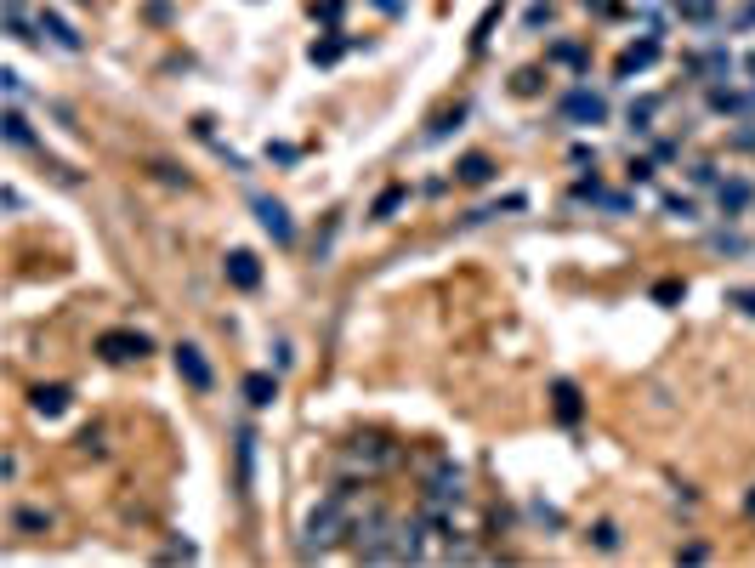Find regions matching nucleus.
Instances as JSON below:
<instances>
[{
    "mask_svg": "<svg viewBox=\"0 0 755 568\" xmlns=\"http://www.w3.org/2000/svg\"><path fill=\"white\" fill-rule=\"evenodd\" d=\"M398 205H404V188H387V194L375 199V222H387V216L398 211Z\"/></svg>",
    "mask_w": 755,
    "mask_h": 568,
    "instance_id": "5701e85b",
    "label": "nucleus"
},
{
    "mask_svg": "<svg viewBox=\"0 0 755 568\" xmlns=\"http://www.w3.org/2000/svg\"><path fill=\"white\" fill-rule=\"evenodd\" d=\"M250 489H256V432H239V495L250 500Z\"/></svg>",
    "mask_w": 755,
    "mask_h": 568,
    "instance_id": "9b49d317",
    "label": "nucleus"
},
{
    "mask_svg": "<svg viewBox=\"0 0 755 568\" xmlns=\"http://www.w3.org/2000/svg\"><path fill=\"white\" fill-rule=\"evenodd\" d=\"M665 211H670V216H682V222H687V216H693V199H682V194H670V199H665Z\"/></svg>",
    "mask_w": 755,
    "mask_h": 568,
    "instance_id": "c756f323",
    "label": "nucleus"
},
{
    "mask_svg": "<svg viewBox=\"0 0 755 568\" xmlns=\"http://www.w3.org/2000/svg\"><path fill=\"white\" fill-rule=\"evenodd\" d=\"M551 398H557V421H580V387H574V381H557V387H551Z\"/></svg>",
    "mask_w": 755,
    "mask_h": 568,
    "instance_id": "f3484780",
    "label": "nucleus"
},
{
    "mask_svg": "<svg viewBox=\"0 0 755 568\" xmlns=\"http://www.w3.org/2000/svg\"><path fill=\"white\" fill-rule=\"evenodd\" d=\"M574 199H591V205H602V211H614V216L631 211V199H625V194H608V188H597V182H574Z\"/></svg>",
    "mask_w": 755,
    "mask_h": 568,
    "instance_id": "ddd939ff",
    "label": "nucleus"
},
{
    "mask_svg": "<svg viewBox=\"0 0 755 568\" xmlns=\"http://www.w3.org/2000/svg\"><path fill=\"white\" fill-rule=\"evenodd\" d=\"M341 52H347V40H313V46H307V57H313V63H335Z\"/></svg>",
    "mask_w": 755,
    "mask_h": 568,
    "instance_id": "aec40b11",
    "label": "nucleus"
},
{
    "mask_svg": "<svg viewBox=\"0 0 755 568\" xmlns=\"http://www.w3.org/2000/svg\"><path fill=\"white\" fill-rule=\"evenodd\" d=\"M426 500H432V517H443L449 506H460V500H466L460 466H432V472H426Z\"/></svg>",
    "mask_w": 755,
    "mask_h": 568,
    "instance_id": "7ed1b4c3",
    "label": "nucleus"
},
{
    "mask_svg": "<svg viewBox=\"0 0 755 568\" xmlns=\"http://www.w3.org/2000/svg\"><path fill=\"white\" fill-rule=\"evenodd\" d=\"M455 177L466 182V188H483V182L494 177V160H489V154H466V160L455 165Z\"/></svg>",
    "mask_w": 755,
    "mask_h": 568,
    "instance_id": "2eb2a0df",
    "label": "nucleus"
},
{
    "mask_svg": "<svg viewBox=\"0 0 755 568\" xmlns=\"http://www.w3.org/2000/svg\"><path fill=\"white\" fill-rule=\"evenodd\" d=\"M341 12H347V0H313V18L324 23H341Z\"/></svg>",
    "mask_w": 755,
    "mask_h": 568,
    "instance_id": "b1692460",
    "label": "nucleus"
},
{
    "mask_svg": "<svg viewBox=\"0 0 755 568\" xmlns=\"http://www.w3.org/2000/svg\"><path fill=\"white\" fill-rule=\"evenodd\" d=\"M653 302H682V284H676V279H665L659 290H653Z\"/></svg>",
    "mask_w": 755,
    "mask_h": 568,
    "instance_id": "c85d7f7f",
    "label": "nucleus"
},
{
    "mask_svg": "<svg viewBox=\"0 0 755 568\" xmlns=\"http://www.w3.org/2000/svg\"><path fill=\"white\" fill-rule=\"evenodd\" d=\"M347 455H352L358 466H369V472H375V466H392V461H398V449H392L387 438H352Z\"/></svg>",
    "mask_w": 755,
    "mask_h": 568,
    "instance_id": "1a4fd4ad",
    "label": "nucleus"
},
{
    "mask_svg": "<svg viewBox=\"0 0 755 568\" xmlns=\"http://www.w3.org/2000/svg\"><path fill=\"white\" fill-rule=\"evenodd\" d=\"M250 205H256V222H262V228L273 233V245H290V239H296V222H290V211H284L279 199L256 194V199H250Z\"/></svg>",
    "mask_w": 755,
    "mask_h": 568,
    "instance_id": "39448f33",
    "label": "nucleus"
},
{
    "mask_svg": "<svg viewBox=\"0 0 755 568\" xmlns=\"http://www.w3.org/2000/svg\"><path fill=\"white\" fill-rule=\"evenodd\" d=\"M0 131H6V142H12V148H35V131H29V120H23L18 108H6Z\"/></svg>",
    "mask_w": 755,
    "mask_h": 568,
    "instance_id": "a211bd4d",
    "label": "nucleus"
},
{
    "mask_svg": "<svg viewBox=\"0 0 755 568\" xmlns=\"http://www.w3.org/2000/svg\"><path fill=\"white\" fill-rule=\"evenodd\" d=\"M0 86H6V97H12V103H18V97H23V74L6 69V74H0Z\"/></svg>",
    "mask_w": 755,
    "mask_h": 568,
    "instance_id": "bb28decb",
    "label": "nucleus"
},
{
    "mask_svg": "<svg viewBox=\"0 0 755 568\" xmlns=\"http://www.w3.org/2000/svg\"><path fill=\"white\" fill-rule=\"evenodd\" d=\"M653 63H659V40H636V46H625V52H619L614 74H619V80H631V74L653 69Z\"/></svg>",
    "mask_w": 755,
    "mask_h": 568,
    "instance_id": "6e6552de",
    "label": "nucleus"
},
{
    "mask_svg": "<svg viewBox=\"0 0 755 568\" xmlns=\"http://www.w3.org/2000/svg\"><path fill=\"white\" fill-rule=\"evenodd\" d=\"M517 91H523V97H534V91H540V69H523V74H517Z\"/></svg>",
    "mask_w": 755,
    "mask_h": 568,
    "instance_id": "cd10ccee",
    "label": "nucleus"
},
{
    "mask_svg": "<svg viewBox=\"0 0 755 568\" xmlns=\"http://www.w3.org/2000/svg\"><path fill=\"white\" fill-rule=\"evenodd\" d=\"M557 114H562L568 125H602V120H608V97H602V91H591V86H574V91H562Z\"/></svg>",
    "mask_w": 755,
    "mask_h": 568,
    "instance_id": "f03ea898",
    "label": "nucleus"
},
{
    "mask_svg": "<svg viewBox=\"0 0 755 568\" xmlns=\"http://www.w3.org/2000/svg\"><path fill=\"white\" fill-rule=\"evenodd\" d=\"M176 375H182L194 392H211V381H216L211 364H205V353H199V347H188V341L176 347Z\"/></svg>",
    "mask_w": 755,
    "mask_h": 568,
    "instance_id": "423d86ee",
    "label": "nucleus"
},
{
    "mask_svg": "<svg viewBox=\"0 0 755 568\" xmlns=\"http://www.w3.org/2000/svg\"><path fill=\"white\" fill-rule=\"evenodd\" d=\"M653 114H659V97H642V103H631V125H636V131H648Z\"/></svg>",
    "mask_w": 755,
    "mask_h": 568,
    "instance_id": "4be33fe9",
    "label": "nucleus"
},
{
    "mask_svg": "<svg viewBox=\"0 0 755 568\" xmlns=\"http://www.w3.org/2000/svg\"><path fill=\"white\" fill-rule=\"evenodd\" d=\"M733 23H738V29H750V23H755V0H750V6H744V12H738Z\"/></svg>",
    "mask_w": 755,
    "mask_h": 568,
    "instance_id": "473e14b6",
    "label": "nucleus"
},
{
    "mask_svg": "<svg viewBox=\"0 0 755 568\" xmlns=\"http://www.w3.org/2000/svg\"><path fill=\"white\" fill-rule=\"evenodd\" d=\"M233 290H256L262 284V262H256V250H228V262H222Z\"/></svg>",
    "mask_w": 755,
    "mask_h": 568,
    "instance_id": "0eeeda50",
    "label": "nucleus"
},
{
    "mask_svg": "<svg viewBox=\"0 0 755 568\" xmlns=\"http://www.w3.org/2000/svg\"><path fill=\"white\" fill-rule=\"evenodd\" d=\"M97 353H103L108 364H131V358L154 353V341L142 336V330H108V336H97Z\"/></svg>",
    "mask_w": 755,
    "mask_h": 568,
    "instance_id": "20e7f679",
    "label": "nucleus"
},
{
    "mask_svg": "<svg viewBox=\"0 0 755 568\" xmlns=\"http://www.w3.org/2000/svg\"><path fill=\"white\" fill-rule=\"evenodd\" d=\"M727 307H738V313H750L755 319V284L750 290H727Z\"/></svg>",
    "mask_w": 755,
    "mask_h": 568,
    "instance_id": "393cba45",
    "label": "nucleus"
},
{
    "mask_svg": "<svg viewBox=\"0 0 755 568\" xmlns=\"http://www.w3.org/2000/svg\"><path fill=\"white\" fill-rule=\"evenodd\" d=\"M750 512H755V495H750Z\"/></svg>",
    "mask_w": 755,
    "mask_h": 568,
    "instance_id": "f704fd0d",
    "label": "nucleus"
},
{
    "mask_svg": "<svg viewBox=\"0 0 755 568\" xmlns=\"http://www.w3.org/2000/svg\"><path fill=\"white\" fill-rule=\"evenodd\" d=\"M245 398H250V404H256V409H267V404H273V398H279V381H273V375H267V370L245 375Z\"/></svg>",
    "mask_w": 755,
    "mask_h": 568,
    "instance_id": "dca6fc26",
    "label": "nucleus"
},
{
    "mask_svg": "<svg viewBox=\"0 0 755 568\" xmlns=\"http://www.w3.org/2000/svg\"><path fill=\"white\" fill-rule=\"evenodd\" d=\"M80 449H91V455H97V449H103V432H97V426H86V432H80Z\"/></svg>",
    "mask_w": 755,
    "mask_h": 568,
    "instance_id": "2f4dec72",
    "label": "nucleus"
},
{
    "mask_svg": "<svg viewBox=\"0 0 755 568\" xmlns=\"http://www.w3.org/2000/svg\"><path fill=\"white\" fill-rule=\"evenodd\" d=\"M375 6H381V12H404V0H375Z\"/></svg>",
    "mask_w": 755,
    "mask_h": 568,
    "instance_id": "72a5a7b5",
    "label": "nucleus"
},
{
    "mask_svg": "<svg viewBox=\"0 0 755 568\" xmlns=\"http://www.w3.org/2000/svg\"><path fill=\"white\" fill-rule=\"evenodd\" d=\"M347 506H352V489H335V495L324 500L313 517H307V540H301L307 557H313V551H330L341 534H352V512H347Z\"/></svg>",
    "mask_w": 755,
    "mask_h": 568,
    "instance_id": "f257e3e1",
    "label": "nucleus"
},
{
    "mask_svg": "<svg viewBox=\"0 0 755 568\" xmlns=\"http://www.w3.org/2000/svg\"><path fill=\"white\" fill-rule=\"evenodd\" d=\"M676 12H682L687 23H710L716 18V0H676Z\"/></svg>",
    "mask_w": 755,
    "mask_h": 568,
    "instance_id": "6ab92c4d",
    "label": "nucleus"
},
{
    "mask_svg": "<svg viewBox=\"0 0 755 568\" xmlns=\"http://www.w3.org/2000/svg\"><path fill=\"white\" fill-rule=\"evenodd\" d=\"M591 540H597L602 551H614V546H619V529H614V523H597V529H591Z\"/></svg>",
    "mask_w": 755,
    "mask_h": 568,
    "instance_id": "a878e982",
    "label": "nucleus"
},
{
    "mask_svg": "<svg viewBox=\"0 0 755 568\" xmlns=\"http://www.w3.org/2000/svg\"><path fill=\"white\" fill-rule=\"evenodd\" d=\"M750 199H755V188H750L744 177H733V182H721V188H716V205H721V216L750 211Z\"/></svg>",
    "mask_w": 755,
    "mask_h": 568,
    "instance_id": "9d476101",
    "label": "nucleus"
},
{
    "mask_svg": "<svg viewBox=\"0 0 755 568\" xmlns=\"http://www.w3.org/2000/svg\"><path fill=\"white\" fill-rule=\"evenodd\" d=\"M551 57H557V63H574V69H580V63H585V52H580V46H557V52H551Z\"/></svg>",
    "mask_w": 755,
    "mask_h": 568,
    "instance_id": "7c9ffc66",
    "label": "nucleus"
},
{
    "mask_svg": "<svg viewBox=\"0 0 755 568\" xmlns=\"http://www.w3.org/2000/svg\"><path fill=\"white\" fill-rule=\"evenodd\" d=\"M69 398H74L69 387H35V398H29V404H35V415L57 421V415H69Z\"/></svg>",
    "mask_w": 755,
    "mask_h": 568,
    "instance_id": "f8f14e48",
    "label": "nucleus"
},
{
    "mask_svg": "<svg viewBox=\"0 0 755 568\" xmlns=\"http://www.w3.org/2000/svg\"><path fill=\"white\" fill-rule=\"evenodd\" d=\"M710 103H716V108H727V114H744V108H750V97H738V91L716 86V91H710Z\"/></svg>",
    "mask_w": 755,
    "mask_h": 568,
    "instance_id": "412c9836",
    "label": "nucleus"
},
{
    "mask_svg": "<svg viewBox=\"0 0 755 568\" xmlns=\"http://www.w3.org/2000/svg\"><path fill=\"white\" fill-rule=\"evenodd\" d=\"M40 35L52 40V46H63V52H80V35H74L69 23L57 18V12H40Z\"/></svg>",
    "mask_w": 755,
    "mask_h": 568,
    "instance_id": "4468645a",
    "label": "nucleus"
}]
</instances>
